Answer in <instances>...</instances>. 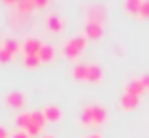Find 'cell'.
Listing matches in <instances>:
<instances>
[{"label":"cell","instance_id":"cell-21","mask_svg":"<svg viewBox=\"0 0 149 138\" xmlns=\"http://www.w3.org/2000/svg\"><path fill=\"white\" fill-rule=\"evenodd\" d=\"M13 138H31V136H29V134H27L25 130H19V132L15 134V136H13Z\"/></svg>","mask_w":149,"mask_h":138},{"label":"cell","instance_id":"cell-3","mask_svg":"<svg viewBox=\"0 0 149 138\" xmlns=\"http://www.w3.org/2000/svg\"><path fill=\"white\" fill-rule=\"evenodd\" d=\"M42 44L44 42L40 39H36V36H27V39L21 42V52L25 54V56H38Z\"/></svg>","mask_w":149,"mask_h":138},{"label":"cell","instance_id":"cell-7","mask_svg":"<svg viewBox=\"0 0 149 138\" xmlns=\"http://www.w3.org/2000/svg\"><path fill=\"white\" fill-rule=\"evenodd\" d=\"M44 25L48 31H54V33H59L63 29V18H59L57 13H48L44 18Z\"/></svg>","mask_w":149,"mask_h":138},{"label":"cell","instance_id":"cell-4","mask_svg":"<svg viewBox=\"0 0 149 138\" xmlns=\"http://www.w3.org/2000/svg\"><path fill=\"white\" fill-rule=\"evenodd\" d=\"M105 8L101 4H90L86 8V21H100L103 23V19H105Z\"/></svg>","mask_w":149,"mask_h":138},{"label":"cell","instance_id":"cell-9","mask_svg":"<svg viewBox=\"0 0 149 138\" xmlns=\"http://www.w3.org/2000/svg\"><path fill=\"white\" fill-rule=\"evenodd\" d=\"M103 79V71L97 63H88V75H86V81L88 83H100Z\"/></svg>","mask_w":149,"mask_h":138},{"label":"cell","instance_id":"cell-15","mask_svg":"<svg viewBox=\"0 0 149 138\" xmlns=\"http://www.w3.org/2000/svg\"><path fill=\"white\" fill-rule=\"evenodd\" d=\"M29 123H31V111H27V113H19L17 117H15V125L21 127L23 130L29 127Z\"/></svg>","mask_w":149,"mask_h":138},{"label":"cell","instance_id":"cell-12","mask_svg":"<svg viewBox=\"0 0 149 138\" xmlns=\"http://www.w3.org/2000/svg\"><path fill=\"white\" fill-rule=\"evenodd\" d=\"M42 113H44V117H46L48 123H54V121L61 119V109H59L57 106H46L42 109Z\"/></svg>","mask_w":149,"mask_h":138},{"label":"cell","instance_id":"cell-10","mask_svg":"<svg viewBox=\"0 0 149 138\" xmlns=\"http://www.w3.org/2000/svg\"><path fill=\"white\" fill-rule=\"evenodd\" d=\"M38 58H40V63H50L56 60V48L50 44H42V48H40L38 52Z\"/></svg>","mask_w":149,"mask_h":138},{"label":"cell","instance_id":"cell-13","mask_svg":"<svg viewBox=\"0 0 149 138\" xmlns=\"http://www.w3.org/2000/svg\"><path fill=\"white\" fill-rule=\"evenodd\" d=\"M73 75H74V79L86 81V75H88V63L77 62V63H74V67H73Z\"/></svg>","mask_w":149,"mask_h":138},{"label":"cell","instance_id":"cell-23","mask_svg":"<svg viewBox=\"0 0 149 138\" xmlns=\"http://www.w3.org/2000/svg\"><path fill=\"white\" fill-rule=\"evenodd\" d=\"M42 138H54V136H50V134H46V136H42Z\"/></svg>","mask_w":149,"mask_h":138},{"label":"cell","instance_id":"cell-17","mask_svg":"<svg viewBox=\"0 0 149 138\" xmlns=\"http://www.w3.org/2000/svg\"><path fill=\"white\" fill-rule=\"evenodd\" d=\"M12 60H13V54L0 46V62H2V63H8V62H12Z\"/></svg>","mask_w":149,"mask_h":138},{"label":"cell","instance_id":"cell-6","mask_svg":"<svg viewBox=\"0 0 149 138\" xmlns=\"http://www.w3.org/2000/svg\"><path fill=\"white\" fill-rule=\"evenodd\" d=\"M147 90V86L143 85V81H141V77H136V79L128 81V85L124 86V92L126 94H132V96H138V98H141V94Z\"/></svg>","mask_w":149,"mask_h":138},{"label":"cell","instance_id":"cell-19","mask_svg":"<svg viewBox=\"0 0 149 138\" xmlns=\"http://www.w3.org/2000/svg\"><path fill=\"white\" fill-rule=\"evenodd\" d=\"M140 15H141V18H149V0H141Z\"/></svg>","mask_w":149,"mask_h":138},{"label":"cell","instance_id":"cell-2","mask_svg":"<svg viewBox=\"0 0 149 138\" xmlns=\"http://www.w3.org/2000/svg\"><path fill=\"white\" fill-rule=\"evenodd\" d=\"M86 35H74L73 39L67 40V44L63 46V56H67L69 60H77L80 56V52L84 50V46H86Z\"/></svg>","mask_w":149,"mask_h":138},{"label":"cell","instance_id":"cell-5","mask_svg":"<svg viewBox=\"0 0 149 138\" xmlns=\"http://www.w3.org/2000/svg\"><path fill=\"white\" fill-rule=\"evenodd\" d=\"M84 35H86V39H92V40L101 39V36H103V23L86 21V25H84Z\"/></svg>","mask_w":149,"mask_h":138},{"label":"cell","instance_id":"cell-20","mask_svg":"<svg viewBox=\"0 0 149 138\" xmlns=\"http://www.w3.org/2000/svg\"><path fill=\"white\" fill-rule=\"evenodd\" d=\"M0 138H10V134H8V130L4 129V127L0 125Z\"/></svg>","mask_w":149,"mask_h":138},{"label":"cell","instance_id":"cell-8","mask_svg":"<svg viewBox=\"0 0 149 138\" xmlns=\"http://www.w3.org/2000/svg\"><path fill=\"white\" fill-rule=\"evenodd\" d=\"M6 104H8L10 107H13V109H19V111H21L23 107H25V96H23V92L13 90V92H10L8 96H6Z\"/></svg>","mask_w":149,"mask_h":138},{"label":"cell","instance_id":"cell-14","mask_svg":"<svg viewBox=\"0 0 149 138\" xmlns=\"http://www.w3.org/2000/svg\"><path fill=\"white\" fill-rule=\"evenodd\" d=\"M0 46H2V48H6L8 52H12L13 56H15V54L21 50V44H19V40H15V39H4V42H2Z\"/></svg>","mask_w":149,"mask_h":138},{"label":"cell","instance_id":"cell-16","mask_svg":"<svg viewBox=\"0 0 149 138\" xmlns=\"http://www.w3.org/2000/svg\"><path fill=\"white\" fill-rule=\"evenodd\" d=\"M124 8H126V12H130V13H136V15H140L141 0H128L126 4H124Z\"/></svg>","mask_w":149,"mask_h":138},{"label":"cell","instance_id":"cell-22","mask_svg":"<svg viewBox=\"0 0 149 138\" xmlns=\"http://www.w3.org/2000/svg\"><path fill=\"white\" fill-rule=\"evenodd\" d=\"M86 138H101L100 134H90V136H86Z\"/></svg>","mask_w":149,"mask_h":138},{"label":"cell","instance_id":"cell-1","mask_svg":"<svg viewBox=\"0 0 149 138\" xmlns=\"http://www.w3.org/2000/svg\"><path fill=\"white\" fill-rule=\"evenodd\" d=\"M105 119H107V109L101 104H88V106H84L82 113H80V121L86 127L103 125Z\"/></svg>","mask_w":149,"mask_h":138},{"label":"cell","instance_id":"cell-11","mask_svg":"<svg viewBox=\"0 0 149 138\" xmlns=\"http://www.w3.org/2000/svg\"><path fill=\"white\" fill-rule=\"evenodd\" d=\"M138 106H140V98L138 96L123 92V96H120V107H124V109H136Z\"/></svg>","mask_w":149,"mask_h":138},{"label":"cell","instance_id":"cell-18","mask_svg":"<svg viewBox=\"0 0 149 138\" xmlns=\"http://www.w3.org/2000/svg\"><path fill=\"white\" fill-rule=\"evenodd\" d=\"M38 63H40L38 56H25V65L27 67H36Z\"/></svg>","mask_w":149,"mask_h":138}]
</instances>
